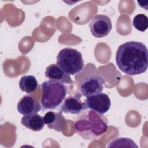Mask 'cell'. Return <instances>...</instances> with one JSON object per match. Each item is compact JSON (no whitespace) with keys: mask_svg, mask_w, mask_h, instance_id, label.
Returning a JSON list of instances; mask_svg holds the SVG:
<instances>
[{"mask_svg":"<svg viewBox=\"0 0 148 148\" xmlns=\"http://www.w3.org/2000/svg\"><path fill=\"white\" fill-rule=\"evenodd\" d=\"M89 27L92 35L101 38L109 34L112 28L110 18L106 15L97 14L91 20Z\"/></svg>","mask_w":148,"mask_h":148,"instance_id":"cell-6","label":"cell"},{"mask_svg":"<svg viewBox=\"0 0 148 148\" xmlns=\"http://www.w3.org/2000/svg\"><path fill=\"white\" fill-rule=\"evenodd\" d=\"M82 94L76 93L74 95L66 97L61 106V112L78 114L82 111L87 109L85 102L81 100Z\"/></svg>","mask_w":148,"mask_h":148,"instance_id":"cell-8","label":"cell"},{"mask_svg":"<svg viewBox=\"0 0 148 148\" xmlns=\"http://www.w3.org/2000/svg\"><path fill=\"white\" fill-rule=\"evenodd\" d=\"M38 83L36 77L32 75L23 76L19 81V87L22 91L27 94L34 92L37 87Z\"/></svg>","mask_w":148,"mask_h":148,"instance_id":"cell-13","label":"cell"},{"mask_svg":"<svg viewBox=\"0 0 148 148\" xmlns=\"http://www.w3.org/2000/svg\"><path fill=\"white\" fill-rule=\"evenodd\" d=\"M105 83L103 77L98 75H90L82 80L80 90L82 95L87 97L101 93Z\"/></svg>","mask_w":148,"mask_h":148,"instance_id":"cell-5","label":"cell"},{"mask_svg":"<svg viewBox=\"0 0 148 148\" xmlns=\"http://www.w3.org/2000/svg\"><path fill=\"white\" fill-rule=\"evenodd\" d=\"M108 122L103 114L87 109L79 114L73 123L75 132L85 140L99 138L108 130Z\"/></svg>","mask_w":148,"mask_h":148,"instance_id":"cell-2","label":"cell"},{"mask_svg":"<svg viewBox=\"0 0 148 148\" xmlns=\"http://www.w3.org/2000/svg\"><path fill=\"white\" fill-rule=\"evenodd\" d=\"M21 123L33 131H41L45 125L43 118L37 113L24 116L21 119Z\"/></svg>","mask_w":148,"mask_h":148,"instance_id":"cell-12","label":"cell"},{"mask_svg":"<svg viewBox=\"0 0 148 148\" xmlns=\"http://www.w3.org/2000/svg\"><path fill=\"white\" fill-rule=\"evenodd\" d=\"M108 147H138L135 142L130 138H118L111 141Z\"/></svg>","mask_w":148,"mask_h":148,"instance_id":"cell-14","label":"cell"},{"mask_svg":"<svg viewBox=\"0 0 148 148\" xmlns=\"http://www.w3.org/2000/svg\"><path fill=\"white\" fill-rule=\"evenodd\" d=\"M56 64L71 75L81 72L84 66L81 53L75 49L69 47L62 49L59 51Z\"/></svg>","mask_w":148,"mask_h":148,"instance_id":"cell-4","label":"cell"},{"mask_svg":"<svg viewBox=\"0 0 148 148\" xmlns=\"http://www.w3.org/2000/svg\"><path fill=\"white\" fill-rule=\"evenodd\" d=\"M42 108L37 99L32 96H23L17 103V110L23 115L38 113Z\"/></svg>","mask_w":148,"mask_h":148,"instance_id":"cell-9","label":"cell"},{"mask_svg":"<svg viewBox=\"0 0 148 148\" xmlns=\"http://www.w3.org/2000/svg\"><path fill=\"white\" fill-rule=\"evenodd\" d=\"M132 24L136 29L144 32L148 27L147 17L144 14H138L134 17Z\"/></svg>","mask_w":148,"mask_h":148,"instance_id":"cell-15","label":"cell"},{"mask_svg":"<svg viewBox=\"0 0 148 148\" xmlns=\"http://www.w3.org/2000/svg\"><path fill=\"white\" fill-rule=\"evenodd\" d=\"M118 68L128 75H137L145 72L148 66V51L142 42L130 41L121 44L116 54Z\"/></svg>","mask_w":148,"mask_h":148,"instance_id":"cell-1","label":"cell"},{"mask_svg":"<svg viewBox=\"0 0 148 148\" xmlns=\"http://www.w3.org/2000/svg\"><path fill=\"white\" fill-rule=\"evenodd\" d=\"M45 75L49 80L68 84L73 83V80L69 75L66 73L57 64H53L47 66L45 72Z\"/></svg>","mask_w":148,"mask_h":148,"instance_id":"cell-10","label":"cell"},{"mask_svg":"<svg viewBox=\"0 0 148 148\" xmlns=\"http://www.w3.org/2000/svg\"><path fill=\"white\" fill-rule=\"evenodd\" d=\"M41 103L43 109H54L65 99L68 87L60 82L49 80L42 84Z\"/></svg>","mask_w":148,"mask_h":148,"instance_id":"cell-3","label":"cell"},{"mask_svg":"<svg viewBox=\"0 0 148 148\" xmlns=\"http://www.w3.org/2000/svg\"><path fill=\"white\" fill-rule=\"evenodd\" d=\"M43 118L45 124L47 125L49 128L58 131H62L66 124L65 119L62 115L61 112H48L45 114Z\"/></svg>","mask_w":148,"mask_h":148,"instance_id":"cell-11","label":"cell"},{"mask_svg":"<svg viewBox=\"0 0 148 148\" xmlns=\"http://www.w3.org/2000/svg\"><path fill=\"white\" fill-rule=\"evenodd\" d=\"M84 102L87 109H90L101 114L106 113L111 106V102L108 95L102 92L87 97Z\"/></svg>","mask_w":148,"mask_h":148,"instance_id":"cell-7","label":"cell"}]
</instances>
